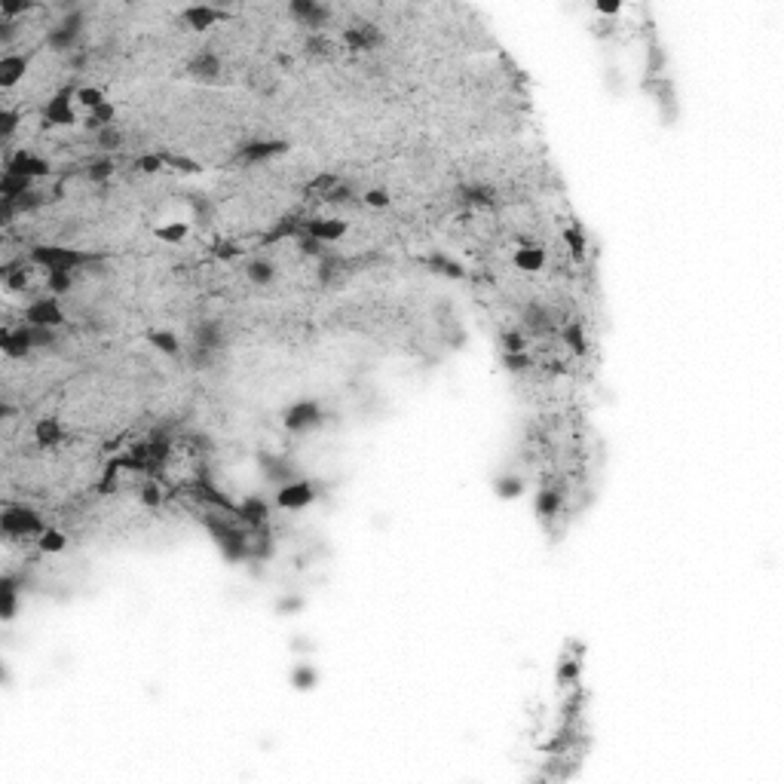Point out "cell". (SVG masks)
I'll return each instance as SVG.
<instances>
[{
	"label": "cell",
	"mask_w": 784,
	"mask_h": 784,
	"mask_svg": "<svg viewBox=\"0 0 784 784\" xmlns=\"http://www.w3.org/2000/svg\"><path fill=\"white\" fill-rule=\"evenodd\" d=\"M206 527L212 530L215 543L218 548H221V555L227 557V561H245V557H252V527H239V524L227 521L221 512H212L206 518Z\"/></svg>",
	"instance_id": "1"
},
{
	"label": "cell",
	"mask_w": 784,
	"mask_h": 784,
	"mask_svg": "<svg viewBox=\"0 0 784 784\" xmlns=\"http://www.w3.org/2000/svg\"><path fill=\"white\" fill-rule=\"evenodd\" d=\"M31 261L40 264L46 273L50 270H83L89 264H99V255H89V252H80V248H64V245H37L31 252Z\"/></svg>",
	"instance_id": "2"
},
{
	"label": "cell",
	"mask_w": 784,
	"mask_h": 784,
	"mask_svg": "<svg viewBox=\"0 0 784 784\" xmlns=\"http://www.w3.org/2000/svg\"><path fill=\"white\" fill-rule=\"evenodd\" d=\"M285 150H288V141H282V138H255V141L239 144L233 159L236 163H264V159L282 157Z\"/></svg>",
	"instance_id": "3"
},
{
	"label": "cell",
	"mask_w": 784,
	"mask_h": 784,
	"mask_svg": "<svg viewBox=\"0 0 784 784\" xmlns=\"http://www.w3.org/2000/svg\"><path fill=\"white\" fill-rule=\"evenodd\" d=\"M3 530L10 536H31V533H43V521L34 508L25 506H10L3 512Z\"/></svg>",
	"instance_id": "4"
},
{
	"label": "cell",
	"mask_w": 784,
	"mask_h": 784,
	"mask_svg": "<svg viewBox=\"0 0 784 784\" xmlns=\"http://www.w3.org/2000/svg\"><path fill=\"white\" fill-rule=\"evenodd\" d=\"M282 423H285L288 432H310L316 426H322V408L316 401H297V405H291L285 411Z\"/></svg>",
	"instance_id": "5"
},
{
	"label": "cell",
	"mask_w": 784,
	"mask_h": 784,
	"mask_svg": "<svg viewBox=\"0 0 784 784\" xmlns=\"http://www.w3.org/2000/svg\"><path fill=\"white\" fill-rule=\"evenodd\" d=\"M74 95L77 92L71 86H64V89H59V92L52 95L50 104L43 108L46 126H74L77 123V114H74V108H71V99H74Z\"/></svg>",
	"instance_id": "6"
},
{
	"label": "cell",
	"mask_w": 784,
	"mask_h": 784,
	"mask_svg": "<svg viewBox=\"0 0 784 784\" xmlns=\"http://www.w3.org/2000/svg\"><path fill=\"white\" fill-rule=\"evenodd\" d=\"M316 499V487L310 481L297 478V481H288L276 490V506L279 508H306Z\"/></svg>",
	"instance_id": "7"
},
{
	"label": "cell",
	"mask_w": 784,
	"mask_h": 784,
	"mask_svg": "<svg viewBox=\"0 0 784 784\" xmlns=\"http://www.w3.org/2000/svg\"><path fill=\"white\" fill-rule=\"evenodd\" d=\"M25 322L28 325H46V328H59L64 322V313L55 297H37L34 304H28L25 310Z\"/></svg>",
	"instance_id": "8"
},
{
	"label": "cell",
	"mask_w": 784,
	"mask_h": 784,
	"mask_svg": "<svg viewBox=\"0 0 784 784\" xmlns=\"http://www.w3.org/2000/svg\"><path fill=\"white\" fill-rule=\"evenodd\" d=\"M257 463H261V472L266 481H273L276 487H282V484L288 481H297V466L291 463V459L279 457V454H261L257 457Z\"/></svg>",
	"instance_id": "9"
},
{
	"label": "cell",
	"mask_w": 784,
	"mask_h": 784,
	"mask_svg": "<svg viewBox=\"0 0 784 784\" xmlns=\"http://www.w3.org/2000/svg\"><path fill=\"white\" fill-rule=\"evenodd\" d=\"M80 31H83V15H80V13H71L68 19L62 22V25H55V28L50 31L46 43H50L52 50H71V46L77 43Z\"/></svg>",
	"instance_id": "10"
},
{
	"label": "cell",
	"mask_w": 784,
	"mask_h": 784,
	"mask_svg": "<svg viewBox=\"0 0 784 784\" xmlns=\"http://www.w3.org/2000/svg\"><path fill=\"white\" fill-rule=\"evenodd\" d=\"M288 13L294 15V19H301L304 25H310L313 31L325 25L328 15H331V10L325 3H313V0H294V3H288Z\"/></svg>",
	"instance_id": "11"
},
{
	"label": "cell",
	"mask_w": 784,
	"mask_h": 784,
	"mask_svg": "<svg viewBox=\"0 0 784 784\" xmlns=\"http://www.w3.org/2000/svg\"><path fill=\"white\" fill-rule=\"evenodd\" d=\"M6 172L25 175V178H43V175H50V163L34 157V153H28V150H19L10 163H6Z\"/></svg>",
	"instance_id": "12"
},
{
	"label": "cell",
	"mask_w": 784,
	"mask_h": 784,
	"mask_svg": "<svg viewBox=\"0 0 784 784\" xmlns=\"http://www.w3.org/2000/svg\"><path fill=\"white\" fill-rule=\"evenodd\" d=\"M236 518L245 524V527H264L266 518H270V506H266L261 497H245L236 506Z\"/></svg>",
	"instance_id": "13"
},
{
	"label": "cell",
	"mask_w": 784,
	"mask_h": 784,
	"mask_svg": "<svg viewBox=\"0 0 784 784\" xmlns=\"http://www.w3.org/2000/svg\"><path fill=\"white\" fill-rule=\"evenodd\" d=\"M0 346H3V352L10 355V359H25V355L31 352V331L28 325L15 328V331H0Z\"/></svg>",
	"instance_id": "14"
},
{
	"label": "cell",
	"mask_w": 784,
	"mask_h": 784,
	"mask_svg": "<svg viewBox=\"0 0 784 784\" xmlns=\"http://www.w3.org/2000/svg\"><path fill=\"white\" fill-rule=\"evenodd\" d=\"M343 40H346V46H350V50L365 52V50H377L380 40H383V34H380L377 25H368V22H365V25H355V28L346 31Z\"/></svg>",
	"instance_id": "15"
},
{
	"label": "cell",
	"mask_w": 784,
	"mask_h": 784,
	"mask_svg": "<svg viewBox=\"0 0 784 784\" xmlns=\"http://www.w3.org/2000/svg\"><path fill=\"white\" fill-rule=\"evenodd\" d=\"M306 233L316 236L319 242H337L346 233V221H337V218H316V221H306Z\"/></svg>",
	"instance_id": "16"
},
{
	"label": "cell",
	"mask_w": 784,
	"mask_h": 784,
	"mask_svg": "<svg viewBox=\"0 0 784 784\" xmlns=\"http://www.w3.org/2000/svg\"><path fill=\"white\" fill-rule=\"evenodd\" d=\"M181 19L187 22V25H190L193 31H206V28H212L215 22H221V19H224V13H221V10H215V6H203V3H197V6H187V10L181 13Z\"/></svg>",
	"instance_id": "17"
},
{
	"label": "cell",
	"mask_w": 784,
	"mask_h": 784,
	"mask_svg": "<svg viewBox=\"0 0 784 784\" xmlns=\"http://www.w3.org/2000/svg\"><path fill=\"white\" fill-rule=\"evenodd\" d=\"M193 346H203V350H212L218 352L224 346V328L221 322H203L193 331Z\"/></svg>",
	"instance_id": "18"
},
{
	"label": "cell",
	"mask_w": 784,
	"mask_h": 784,
	"mask_svg": "<svg viewBox=\"0 0 784 784\" xmlns=\"http://www.w3.org/2000/svg\"><path fill=\"white\" fill-rule=\"evenodd\" d=\"M187 74L197 77V80H215L221 74V59L215 52H199L193 55L190 64H187Z\"/></svg>",
	"instance_id": "19"
},
{
	"label": "cell",
	"mask_w": 784,
	"mask_h": 784,
	"mask_svg": "<svg viewBox=\"0 0 784 784\" xmlns=\"http://www.w3.org/2000/svg\"><path fill=\"white\" fill-rule=\"evenodd\" d=\"M25 71H28L25 55H3V59H0V86L3 89L15 86L22 77H25Z\"/></svg>",
	"instance_id": "20"
},
{
	"label": "cell",
	"mask_w": 784,
	"mask_h": 784,
	"mask_svg": "<svg viewBox=\"0 0 784 784\" xmlns=\"http://www.w3.org/2000/svg\"><path fill=\"white\" fill-rule=\"evenodd\" d=\"M31 181H34V178L3 172V178H0V197H3L6 203H15V199H22L25 193H31Z\"/></svg>",
	"instance_id": "21"
},
{
	"label": "cell",
	"mask_w": 784,
	"mask_h": 784,
	"mask_svg": "<svg viewBox=\"0 0 784 784\" xmlns=\"http://www.w3.org/2000/svg\"><path fill=\"white\" fill-rule=\"evenodd\" d=\"M423 264L429 266L432 273H439V276H448V279H466V270H463V264H457L454 257H448V255H441V252L429 255V257H426Z\"/></svg>",
	"instance_id": "22"
},
{
	"label": "cell",
	"mask_w": 784,
	"mask_h": 784,
	"mask_svg": "<svg viewBox=\"0 0 784 784\" xmlns=\"http://www.w3.org/2000/svg\"><path fill=\"white\" fill-rule=\"evenodd\" d=\"M515 266H518V270H524V273L543 270V266H546V252H543L539 245H524V248H518V252H515Z\"/></svg>",
	"instance_id": "23"
},
{
	"label": "cell",
	"mask_w": 784,
	"mask_h": 784,
	"mask_svg": "<svg viewBox=\"0 0 784 784\" xmlns=\"http://www.w3.org/2000/svg\"><path fill=\"white\" fill-rule=\"evenodd\" d=\"M306 233V221H297V218H282V221L264 236V242H279V239H301Z\"/></svg>",
	"instance_id": "24"
},
{
	"label": "cell",
	"mask_w": 784,
	"mask_h": 784,
	"mask_svg": "<svg viewBox=\"0 0 784 784\" xmlns=\"http://www.w3.org/2000/svg\"><path fill=\"white\" fill-rule=\"evenodd\" d=\"M34 439L37 444H43V448H50V444H59L62 441V426L55 417H43L40 423L34 426Z\"/></svg>",
	"instance_id": "25"
},
{
	"label": "cell",
	"mask_w": 784,
	"mask_h": 784,
	"mask_svg": "<svg viewBox=\"0 0 784 784\" xmlns=\"http://www.w3.org/2000/svg\"><path fill=\"white\" fill-rule=\"evenodd\" d=\"M459 197H463V203L469 206H494V187H487V184H466L463 190H459Z\"/></svg>",
	"instance_id": "26"
},
{
	"label": "cell",
	"mask_w": 784,
	"mask_h": 784,
	"mask_svg": "<svg viewBox=\"0 0 784 784\" xmlns=\"http://www.w3.org/2000/svg\"><path fill=\"white\" fill-rule=\"evenodd\" d=\"M245 276H248V282H255V285H270V282L276 279V264L273 261H252L245 266Z\"/></svg>",
	"instance_id": "27"
},
{
	"label": "cell",
	"mask_w": 784,
	"mask_h": 784,
	"mask_svg": "<svg viewBox=\"0 0 784 784\" xmlns=\"http://www.w3.org/2000/svg\"><path fill=\"white\" fill-rule=\"evenodd\" d=\"M561 503H564L561 490L546 487V490H539V497H536V512L543 515V518H552V515L561 512Z\"/></svg>",
	"instance_id": "28"
},
{
	"label": "cell",
	"mask_w": 784,
	"mask_h": 784,
	"mask_svg": "<svg viewBox=\"0 0 784 784\" xmlns=\"http://www.w3.org/2000/svg\"><path fill=\"white\" fill-rule=\"evenodd\" d=\"M126 144V135L117 126H104L95 132V148L99 150H120Z\"/></svg>",
	"instance_id": "29"
},
{
	"label": "cell",
	"mask_w": 784,
	"mask_h": 784,
	"mask_svg": "<svg viewBox=\"0 0 784 784\" xmlns=\"http://www.w3.org/2000/svg\"><path fill=\"white\" fill-rule=\"evenodd\" d=\"M494 490L499 499H518L524 494V478H518V475H503V478H497Z\"/></svg>",
	"instance_id": "30"
},
{
	"label": "cell",
	"mask_w": 784,
	"mask_h": 784,
	"mask_svg": "<svg viewBox=\"0 0 784 784\" xmlns=\"http://www.w3.org/2000/svg\"><path fill=\"white\" fill-rule=\"evenodd\" d=\"M524 325H527L530 331H548V325H552V316H548L546 306L530 304L527 310H524Z\"/></svg>",
	"instance_id": "31"
},
{
	"label": "cell",
	"mask_w": 784,
	"mask_h": 784,
	"mask_svg": "<svg viewBox=\"0 0 784 784\" xmlns=\"http://www.w3.org/2000/svg\"><path fill=\"white\" fill-rule=\"evenodd\" d=\"M148 343L157 346V350L166 352V355H178V352H181V343H178V337L172 334V331H150Z\"/></svg>",
	"instance_id": "32"
},
{
	"label": "cell",
	"mask_w": 784,
	"mask_h": 784,
	"mask_svg": "<svg viewBox=\"0 0 784 784\" xmlns=\"http://www.w3.org/2000/svg\"><path fill=\"white\" fill-rule=\"evenodd\" d=\"M114 117H117V108H114V104H108V101H104L101 108L89 111L86 129H92V132H99V129H104V126H111V123H114Z\"/></svg>",
	"instance_id": "33"
},
{
	"label": "cell",
	"mask_w": 784,
	"mask_h": 784,
	"mask_svg": "<svg viewBox=\"0 0 784 784\" xmlns=\"http://www.w3.org/2000/svg\"><path fill=\"white\" fill-rule=\"evenodd\" d=\"M319 683V674H316V668H310V665H297L294 671H291V686H294V690H313V686Z\"/></svg>",
	"instance_id": "34"
},
{
	"label": "cell",
	"mask_w": 784,
	"mask_h": 784,
	"mask_svg": "<svg viewBox=\"0 0 784 784\" xmlns=\"http://www.w3.org/2000/svg\"><path fill=\"white\" fill-rule=\"evenodd\" d=\"M187 233H190V227L187 224H181V221H172V224H163V227H157V239L159 242H184L187 239Z\"/></svg>",
	"instance_id": "35"
},
{
	"label": "cell",
	"mask_w": 784,
	"mask_h": 784,
	"mask_svg": "<svg viewBox=\"0 0 784 784\" xmlns=\"http://www.w3.org/2000/svg\"><path fill=\"white\" fill-rule=\"evenodd\" d=\"M337 184H341V181H337L334 175H319V178H313V181L306 184V197H310V199H319V197L325 199L331 193V187H337Z\"/></svg>",
	"instance_id": "36"
},
{
	"label": "cell",
	"mask_w": 784,
	"mask_h": 784,
	"mask_svg": "<svg viewBox=\"0 0 784 784\" xmlns=\"http://www.w3.org/2000/svg\"><path fill=\"white\" fill-rule=\"evenodd\" d=\"M190 208H193V218H197V224H212V215H215L212 199H206L203 193H193V197H190Z\"/></svg>",
	"instance_id": "37"
},
{
	"label": "cell",
	"mask_w": 784,
	"mask_h": 784,
	"mask_svg": "<svg viewBox=\"0 0 784 784\" xmlns=\"http://www.w3.org/2000/svg\"><path fill=\"white\" fill-rule=\"evenodd\" d=\"M46 285H50V291H55V294H64V291L74 288V273H68V270H50V273H46Z\"/></svg>",
	"instance_id": "38"
},
{
	"label": "cell",
	"mask_w": 784,
	"mask_h": 784,
	"mask_svg": "<svg viewBox=\"0 0 784 784\" xmlns=\"http://www.w3.org/2000/svg\"><path fill=\"white\" fill-rule=\"evenodd\" d=\"M0 597H3V604H0L3 619H13L15 616V585L10 576H3V582H0Z\"/></svg>",
	"instance_id": "39"
},
{
	"label": "cell",
	"mask_w": 784,
	"mask_h": 784,
	"mask_svg": "<svg viewBox=\"0 0 784 784\" xmlns=\"http://www.w3.org/2000/svg\"><path fill=\"white\" fill-rule=\"evenodd\" d=\"M64 546H68V539H64L62 530H43L40 533V548H43V552L55 555V552H62Z\"/></svg>",
	"instance_id": "40"
},
{
	"label": "cell",
	"mask_w": 784,
	"mask_h": 784,
	"mask_svg": "<svg viewBox=\"0 0 784 784\" xmlns=\"http://www.w3.org/2000/svg\"><path fill=\"white\" fill-rule=\"evenodd\" d=\"M159 157H163L166 166L178 169L181 175H197L199 172V163H193V159H187V157H178V153H159Z\"/></svg>",
	"instance_id": "41"
},
{
	"label": "cell",
	"mask_w": 784,
	"mask_h": 784,
	"mask_svg": "<svg viewBox=\"0 0 784 784\" xmlns=\"http://www.w3.org/2000/svg\"><path fill=\"white\" fill-rule=\"evenodd\" d=\"M77 101L83 104V108H89V111H95V108H101V104H104V92H101V89H95V86H83V89H77Z\"/></svg>",
	"instance_id": "42"
},
{
	"label": "cell",
	"mask_w": 784,
	"mask_h": 784,
	"mask_svg": "<svg viewBox=\"0 0 784 784\" xmlns=\"http://www.w3.org/2000/svg\"><path fill=\"white\" fill-rule=\"evenodd\" d=\"M297 248H301L304 255H310V257H319V261H322V257H328L325 242H319L316 236H310V233H304V236H301V245H297Z\"/></svg>",
	"instance_id": "43"
},
{
	"label": "cell",
	"mask_w": 784,
	"mask_h": 784,
	"mask_svg": "<svg viewBox=\"0 0 784 784\" xmlns=\"http://www.w3.org/2000/svg\"><path fill=\"white\" fill-rule=\"evenodd\" d=\"M31 331V343L34 346H52L59 337H55V328H46V325H28Z\"/></svg>",
	"instance_id": "44"
},
{
	"label": "cell",
	"mask_w": 784,
	"mask_h": 784,
	"mask_svg": "<svg viewBox=\"0 0 784 784\" xmlns=\"http://www.w3.org/2000/svg\"><path fill=\"white\" fill-rule=\"evenodd\" d=\"M564 343H570L573 352H585V337H582V325H567L564 328Z\"/></svg>",
	"instance_id": "45"
},
{
	"label": "cell",
	"mask_w": 784,
	"mask_h": 784,
	"mask_svg": "<svg viewBox=\"0 0 784 784\" xmlns=\"http://www.w3.org/2000/svg\"><path fill=\"white\" fill-rule=\"evenodd\" d=\"M163 166L166 163H163V157H159V153H144V157H138V163H135V169L144 172V175H157Z\"/></svg>",
	"instance_id": "46"
},
{
	"label": "cell",
	"mask_w": 784,
	"mask_h": 784,
	"mask_svg": "<svg viewBox=\"0 0 784 784\" xmlns=\"http://www.w3.org/2000/svg\"><path fill=\"white\" fill-rule=\"evenodd\" d=\"M92 181H108L111 175H114V163L111 159H95V163H89V172H86Z\"/></svg>",
	"instance_id": "47"
},
{
	"label": "cell",
	"mask_w": 784,
	"mask_h": 784,
	"mask_svg": "<svg viewBox=\"0 0 784 784\" xmlns=\"http://www.w3.org/2000/svg\"><path fill=\"white\" fill-rule=\"evenodd\" d=\"M503 350L506 352H524V350H527V341H524L521 331H506V334H503Z\"/></svg>",
	"instance_id": "48"
},
{
	"label": "cell",
	"mask_w": 784,
	"mask_h": 784,
	"mask_svg": "<svg viewBox=\"0 0 784 784\" xmlns=\"http://www.w3.org/2000/svg\"><path fill=\"white\" fill-rule=\"evenodd\" d=\"M362 199H365V203H368L371 208H386V206L392 203V197H390V193H386V190H380V187H371Z\"/></svg>",
	"instance_id": "49"
},
{
	"label": "cell",
	"mask_w": 784,
	"mask_h": 784,
	"mask_svg": "<svg viewBox=\"0 0 784 784\" xmlns=\"http://www.w3.org/2000/svg\"><path fill=\"white\" fill-rule=\"evenodd\" d=\"M141 503L144 506H159V503H163V494H159V484L157 481L141 484Z\"/></svg>",
	"instance_id": "50"
},
{
	"label": "cell",
	"mask_w": 784,
	"mask_h": 784,
	"mask_svg": "<svg viewBox=\"0 0 784 784\" xmlns=\"http://www.w3.org/2000/svg\"><path fill=\"white\" fill-rule=\"evenodd\" d=\"M503 365H506L508 371H527V368H530V359H527V352H506V355H503Z\"/></svg>",
	"instance_id": "51"
},
{
	"label": "cell",
	"mask_w": 784,
	"mask_h": 784,
	"mask_svg": "<svg viewBox=\"0 0 784 784\" xmlns=\"http://www.w3.org/2000/svg\"><path fill=\"white\" fill-rule=\"evenodd\" d=\"M576 671H579V662L576 659H561V668H557V683H570L573 677H576Z\"/></svg>",
	"instance_id": "52"
},
{
	"label": "cell",
	"mask_w": 784,
	"mask_h": 784,
	"mask_svg": "<svg viewBox=\"0 0 784 784\" xmlns=\"http://www.w3.org/2000/svg\"><path fill=\"white\" fill-rule=\"evenodd\" d=\"M564 239L570 242L573 257H579V261H582V257H585V239H582V233L579 230H567V233H564Z\"/></svg>",
	"instance_id": "53"
},
{
	"label": "cell",
	"mask_w": 784,
	"mask_h": 784,
	"mask_svg": "<svg viewBox=\"0 0 784 784\" xmlns=\"http://www.w3.org/2000/svg\"><path fill=\"white\" fill-rule=\"evenodd\" d=\"M15 123H19V114L6 108L3 114H0V132H3V141H10V135L15 132Z\"/></svg>",
	"instance_id": "54"
},
{
	"label": "cell",
	"mask_w": 784,
	"mask_h": 784,
	"mask_svg": "<svg viewBox=\"0 0 784 784\" xmlns=\"http://www.w3.org/2000/svg\"><path fill=\"white\" fill-rule=\"evenodd\" d=\"M352 199V187L350 184H337V187H331V193L325 197V203H350Z\"/></svg>",
	"instance_id": "55"
},
{
	"label": "cell",
	"mask_w": 784,
	"mask_h": 784,
	"mask_svg": "<svg viewBox=\"0 0 784 784\" xmlns=\"http://www.w3.org/2000/svg\"><path fill=\"white\" fill-rule=\"evenodd\" d=\"M301 607H304V601H301V597L288 594V597H282V601L276 604V613H282V616H291V613H297Z\"/></svg>",
	"instance_id": "56"
},
{
	"label": "cell",
	"mask_w": 784,
	"mask_h": 784,
	"mask_svg": "<svg viewBox=\"0 0 784 784\" xmlns=\"http://www.w3.org/2000/svg\"><path fill=\"white\" fill-rule=\"evenodd\" d=\"M306 52H328V40L325 37H319V34H313V37H306Z\"/></svg>",
	"instance_id": "57"
},
{
	"label": "cell",
	"mask_w": 784,
	"mask_h": 784,
	"mask_svg": "<svg viewBox=\"0 0 784 784\" xmlns=\"http://www.w3.org/2000/svg\"><path fill=\"white\" fill-rule=\"evenodd\" d=\"M239 252H242V248H233L230 242H218V245H215V255H218V257H236Z\"/></svg>",
	"instance_id": "58"
},
{
	"label": "cell",
	"mask_w": 784,
	"mask_h": 784,
	"mask_svg": "<svg viewBox=\"0 0 784 784\" xmlns=\"http://www.w3.org/2000/svg\"><path fill=\"white\" fill-rule=\"evenodd\" d=\"M597 10H601V13H607V15H613V13H619V10H622V3H619V0H601V3H597Z\"/></svg>",
	"instance_id": "59"
},
{
	"label": "cell",
	"mask_w": 784,
	"mask_h": 784,
	"mask_svg": "<svg viewBox=\"0 0 784 784\" xmlns=\"http://www.w3.org/2000/svg\"><path fill=\"white\" fill-rule=\"evenodd\" d=\"M291 646H294V650H310V643H306V641H294Z\"/></svg>",
	"instance_id": "60"
}]
</instances>
